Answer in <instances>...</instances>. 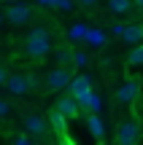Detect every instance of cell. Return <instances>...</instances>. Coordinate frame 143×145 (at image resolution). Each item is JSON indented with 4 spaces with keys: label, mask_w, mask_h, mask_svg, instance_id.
<instances>
[{
    "label": "cell",
    "mask_w": 143,
    "mask_h": 145,
    "mask_svg": "<svg viewBox=\"0 0 143 145\" xmlns=\"http://www.w3.org/2000/svg\"><path fill=\"white\" fill-rule=\"evenodd\" d=\"M51 51V35L46 27H32L24 38V54L30 59H43Z\"/></svg>",
    "instance_id": "6da1fadb"
},
{
    "label": "cell",
    "mask_w": 143,
    "mask_h": 145,
    "mask_svg": "<svg viewBox=\"0 0 143 145\" xmlns=\"http://www.w3.org/2000/svg\"><path fill=\"white\" fill-rule=\"evenodd\" d=\"M35 86H38V78L27 75V72H14V75H8V81H5V89H8V94H14V97H22V94H27Z\"/></svg>",
    "instance_id": "7a4b0ae2"
},
{
    "label": "cell",
    "mask_w": 143,
    "mask_h": 145,
    "mask_svg": "<svg viewBox=\"0 0 143 145\" xmlns=\"http://www.w3.org/2000/svg\"><path fill=\"white\" fill-rule=\"evenodd\" d=\"M119 145H132V142H138L140 140V126H138V121L135 118H127V121H122V124L116 126V137H113Z\"/></svg>",
    "instance_id": "3957f363"
},
{
    "label": "cell",
    "mask_w": 143,
    "mask_h": 145,
    "mask_svg": "<svg viewBox=\"0 0 143 145\" xmlns=\"http://www.w3.org/2000/svg\"><path fill=\"white\" fill-rule=\"evenodd\" d=\"M32 19V8L27 3H22V0H16V3H8V11H5V22H11V24L22 27L27 24V22Z\"/></svg>",
    "instance_id": "277c9868"
},
{
    "label": "cell",
    "mask_w": 143,
    "mask_h": 145,
    "mask_svg": "<svg viewBox=\"0 0 143 145\" xmlns=\"http://www.w3.org/2000/svg\"><path fill=\"white\" fill-rule=\"evenodd\" d=\"M49 121L41 118V116H24V129L32 135V140H46L49 137Z\"/></svg>",
    "instance_id": "5b68a950"
},
{
    "label": "cell",
    "mask_w": 143,
    "mask_h": 145,
    "mask_svg": "<svg viewBox=\"0 0 143 145\" xmlns=\"http://www.w3.org/2000/svg\"><path fill=\"white\" fill-rule=\"evenodd\" d=\"M70 81H73V78H70V70L65 67V65H59V67L49 70V75H46V86L51 89V91H59V89H65Z\"/></svg>",
    "instance_id": "8992f818"
},
{
    "label": "cell",
    "mask_w": 143,
    "mask_h": 145,
    "mask_svg": "<svg viewBox=\"0 0 143 145\" xmlns=\"http://www.w3.org/2000/svg\"><path fill=\"white\" fill-rule=\"evenodd\" d=\"M54 108L65 116V118H78V97L76 94H68V97H59L54 102Z\"/></svg>",
    "instance_id": "52a82bcc"
},
{
    "label": "cell",
    "mask_w": 143,
    "mask_h": 145,
    "mask_svg": "<svg viewBox=\"0 0 143 145\" xmlns=\"http://www.w3.org/2000/svg\"><path fill=\"white\" fill-rule=\"evenodd\" d=\"M86 126H89V135L95 137L97 142L105 140V126H103V121H100V116H97V113H92L89 118H86Z\"/></svg>",
    "instance_id": "ba28073f"
},
{
    "label": "cell",
    "mask_w": 143,
    "mask_h": 145,
    "mask_svg": "<svg viewBox=\"0 0 143 145\" xmlns=\"http://www.w3.org/2000/svg\"><path fill=\"white\" fill-rule=\"evenodd\" d=\"M122 40L130 43V46H138V43L143 40V24H127V27H124Z\"/></svg>",
    "instance_id": "9c48e42d"
},
{
    "label": "cell",
    "mask_w": 143,
    "mask_h": 145,
    "mask_svg": "<svg viewBox=\"0 0 143 145\" xmlns=\"http://www.w3.org/2000/svg\"><path fill=\"white\" fill-rule=\"evenodd\" d=\"M116 97H119V102H132V99L138 97V83H135L132 78H127V81H124V86L116 91Z\"/></svg>",
    "instance_id": "30bf717a"
},
{
    "label": "cell",
    "mask_w": 143,
    "mask_h": 145,
    "mask_svg": "<svg viewBox=\"0 0 143 145\" xmlns=\"http://www.w3.org/2000/svg\"><path fill=\"white\" fill-rule=\"evenodd\" d=\"M132 5H135L132 0H108V11L111 14H127Z\"/></svg>",
    "instance_id": "8fae6325"
},
{
    "label": "cell",
    "mask_w": 143,
    "mask_h": 145,
    "mask_svg": "<svg viewBox=\"0 0 143 145\" xmlns=\"http://www.w3.org/2000/svg\"><path fill=\"white\" fill-rule=\"evenodd\" d=\"M130 65L132 67H143V43H138V46H132V51H130Z\"/></svg>",
    "instance_id": "7c38bea8"
},
{
    "label": "cell",
    "mask_w": 143,
    "mask_h": 145,
    "mask_svg": "<svg viewBox=\"0 0 143 145\" xmlns=\"http://www.w3.org/2000/svg\"><path fill=\"white\" fill-rule=\"evenodd\" d=\"M49 124H51L57 132H65V116L59 113L57 108H54V110H51V116H49Z\"/></svg>",
    "instance_id": "4fadbf2b"
},
{
    "label": "cell",
    "mask_w": 143,
    "mask_h": 145,
    "mask_svg": "<svg viewBox=\"0 0 143 145\" xmlns=\"http://www.w3.org/2000/svg\"><path fill=\"white\" fill-rule=\"evenodd\" d=\"M86 40L92 43V46H105V32H89V35H86Z\"/></svg>",
    "instance_id": "5bb4252c"
},
{
    "label": "cell",
    "mask_w": 143,
    "mask_h": 145,
    "mask_svg": "<svg viewBox=\"0 0 143 145\" xmlns=\"http://www.w3.org/2000/svg\"><path fill=\"white\" fill-rule=\"evenodd\" d=\"M57 59H59L62 65H68V62H73V54H70L68 48H57Z\"/></svg>",
    "instance_id": "9a60e30c"
},
{
    "label": "cell",
    "mask_w": 143,
    "mask_h": 145,
    "mask_svg": "<svg viewBox=\"0 0 143 145\" xmlns=\"http://www.w3.org/2000/svg\"><path fill=\"white\" fill-rule=\"evenodd\" d=\"M73 65H76V67H84V65H89V57H86L84 51L73 54Z\"/></svg>",
    "instance_id": "2e32d148"
},
{
    "label": "cell",
    "mask_w": 143,
    "mask_h": 145,
    "mask_svg": "<svg viewBox=\"0 0 143 145\" xmlns=\"http://www.w3.org/2000/svg\"><path fill=\"white\" fill-rule=\"evenodd\" d=\"M14 142H19V145H27V142H32V135L27 132V135H16L14 137Z\"/></svg>",
    "instance_id": "e0dca14e"
},
{
    "label": "cell",
    "mask_w": 143,
    "mask_h": 145,
    "mask_svg": "<svg viewBox=\"0 0 143 145\" xmlns=\"http://www.w3.org/2000/svg\"><path fill=\"white\" fill-rule=\"evenodd\" d=\"M3 116H8V102L0 99V118H3Z\"/></svg>",
    "instance_id": "ac0fdd59"
},
{
    "label": "cell",
    "mask_w": 143,
    "mask_h": 145,
    "mask_svg": "<svg viewBox=\"0 0 143 145\" xmlns=\"http://www.w3.org/2000/svg\"><path fill=\"white\" fill-rule=\"evenodd\" d=\"M78 3H81V5H84V8H95V5H97V3H100V0H78Z\"/></svg>",
    "instance_id": "d6986e66"
},
{
    "label": "cell",
    "mask_w": 143,
    "mask_h": 145,
    "mask_svg": "<svg viewBox=\"0 0 143 145\" xmlns=\"http://www.w3.org/2000/svg\"><path fill=\"white\" fill-rule=\"evenodd\" d=\"M5 81H8V70L0 67V86H5Z\"/></svg>",
    "instance_id": "ffe728a7"
},
{
    "label": "cell",
    "mask_w": 143,
    "mask_h": 145,
    "mask_svg": "<svg viewBox=\"0 0 143 145\" xmlns=\"http://www.w3.org/2000/svg\"><path fill=\"white\" fill-rule=\"evenodd\" d=\"M111 32H113V35H119V38H122V35H124V24H113V30H111Z\"/></svg>",
    "instance_id": "44dd1931"
},
{
    "label": "cell",
    "mask_w": 143,
    "mask_h": 145,
    "mask_svg": "<svg viewBox=\"0 0 143 145\" xmlns=\"http://www.w3.org/2000/svg\"><path fill=\"white\" fill-rule=\"evenodd\" d=\"M132 3H135V8H140V11H143V0H132Z\"/></svg>",
    "instance_id": "7402d4cb"
},
{
    "label": "cell",
    "mask_w": 143,
    "mask_h": 145,
    "mask_svg": "<svg viewBox=\"0 0 143 145\" xmlns=\"http://www.w3.org/2000/svg\"><path fill=\"white\" fill-rule=\"evenodd\" d=\"M3 3H16V0H3Z\"/></svg>",
    "instance_id": "603a6c76"
},
{
    "label": "cell",
    "mask_w": 143,
    "mask_h": 145,
    "mask_svg": "<svg viewBox=\"0 0 143 145\" xmlns=\"http://www.w3.org/2000/svg\"><path fill=\"white\" fill-rule=\"evenodd\" d=\"M3 19H5V14H0V22H3Z\"/></svg>",
    "instance_id": "cb8c5ba5"
}]
</instances>
